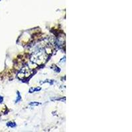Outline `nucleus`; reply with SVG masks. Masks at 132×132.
<instances>
[{
  "label": "nucleus",
  "mask_w": 132,
  "mask_h": 132,
  "mask_svg": "<svg viewBox=\"0 0 132 132\" xmlns=\"http://www.w3.org/2000/svg\"><path fill=\"white\" fill-rule=\"evenodd\" d=\"M46 59V55L43 51H39L33 54L32 57H31V60H32V62L36 63H42V62H45Z\"/></svg>",
  "instance_id": "1"
},
{
  "label": "nucleus",
  "mask_w": 132,
  "mask_h": 132,
  "mask_svg": "<svg viewBox=\"0 0 132 132\" xmlns=\"http://www.w3.org/2000/svg\"><path fill=\"white\" fill-rule=\"evenodd\" d=\"M40 88H35V89H34V88H32V89H30V90H29V93H34L35 91H39V90H40Z\"/></svg>",
  "instance_id": "2"
},
{
  "label": "nucleus",
  "mask_w": 132,
  "mask_h": 132,
  "mask_svg": "<svg viewBox=\"0 0 132 132\" xmlns=\"http://www.w3.org/2000/svg\"><path fill=\"white\" fill-rule=\"evenodd\" d=\"M16 126V125L15 122H8L7 123V126L11 127V128H15Z\"/></svg>",
  "instance_id": "3"
},
{
  "label": "nucleus",
  "mask_w": 132,
  "mask_h": 132,
  "mask_svg": "<svg viewBox=\"0 0 132 132\" xmlns=\"http://www.w3.org/2000/svg\"><path fill=\"white\" fill-rule=\"evenodd\" d=\"M17 95H18V97H17V99L15 101V103L19 102V101L21 100V95H20L19 92H17Z\"/></svg>",
  "instance_id": "4"
},
{
  "label": "nucleus",
  "mask_w": 132,
  "mask_h": 132,
  "mask_svg": "<svg viewBox=\"0 0 132 132\" xmlns=\"http://www.w3.org/2000/svg\"><path fill=\"white\" fill-rule=\"evenodd\" d=\"M40 102H30L29 104L30 106H38V105H40Z\"/></svg>",
  "instance_id": "5"
},
{
  "label": "nucleus",
  "mask_w": 132,
  "mask_h": 132,
  "mask_svg": "<svg viewBox=\"0 0 132 132\" xmlns=\"http://www.w3.org/2000/svg\"><path fill=\"white\" fill-rule=\"evenodd\" d=\"M3 97H2V96H0V103H2V102H3Z\"/></svg>",
  "instance_id": "6"
}]
</instances>
